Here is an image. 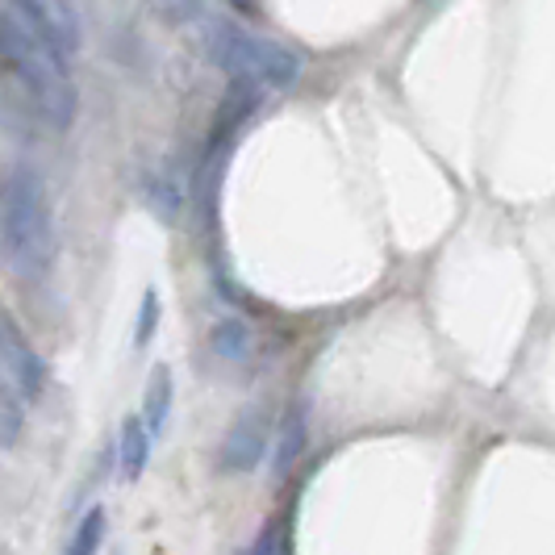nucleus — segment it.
I'll list each match as a JSON object with an SVG mask.
<instances>
[{
    "label": "nucleus",
    "mask_w": 555,
    "mask_h": 555,
    "mask_svg": "<svg viewBox=\"0 0 555 555\" xmlns=\"http://www.w3.org/2000/svg\"><path fill=\"white\" fill-rule=\"evenodd\" d=\"M0 250L22 280H42L55 268V214L38 167H9L0 180Z\"/></svg>",
    "instance_id": "obj_1"
},
{
    "label": "nucleus",
    "mask_w": 555,
    "mask_h": 555,
    "mask_svg": "<svg viewBox=\"0 0 555 555\" xmlns=\"http://www.w3.org/2000/svg\"><path fill=\"white\" fill-rule=\"evenodd\" d=\"M22 430H26V417H22V405H17V397L4 389L0 392V447H13L22 439Z\"/></svg>",
    "instance_id": "obj_12"
},
{
    "label": "nucleus",
    "mask_w": 555,
    "mask_h": 555,
    "mask_svg": "<svg viewBox=\"0 0 555 555\" xmlns=\"http://www.w3.org/2000/svg\"><path fill=\"white\" fill-rule=\"evenodd\" d=\"M146 460H151V435H146L142 417L130 414L121 422V435H117V473H121V480H126V485L142 480Z\"/></svg>",
    "instance_id": "obj_6"
},
{
    "label": "nucleus",
    "mask_w": 555,
    "mask_h": 555,
    "mask_svg": "<svg viewBox=\"0 0 555 555\" xmlns=\"http://www.w3.org/2000/svg\"><path fill=\"white\" fill-rule=\"evenodd\" d=\"M171 401H176L171 367H167V363H159V367L151 372V380H146V392H142V414H139L151 439L167 430V417H171Z\"/></svg>",
    "instance_id": "obj_7"
},
{
    "label": "nucleus",
    "mask_w": 555,
    "mask_h": 555,
    "mask_svg": "<svg viewBox=\"0 0 555 555\" xmlns=\"http://www.w3.org/2000/svg\"><path fill=\"white\" fill-rule=\"evenodd\" d=\"M238 555H280V530L276 527H263L255 534V543L243 547Z\"/></svg>",
    "instance_id": "obj_14"
},
{
    "label": "nucleus",
    "mask_w": 555,
    "mask_h": 555,
    "mask_svg": "<svg viewBox=\"0 0 555 555\" xmlns=\"http://www.w3.org/2000/svg\"><path fill=\"white\" fill-rule=\"evenodd\" d=\"M159 326V293L155 288H146L142 293V309H139V326H134V347H146L151 343V334Z\"/></svg>",
    "instance_id": "obj_13"
},
{
    "label": "nucleus",
    "mask_w": 555,
    "mask_h": 555,
    "mask_svg": "<svg viewBox=\"0 0 555 555\" xmlns=\"http://www.w3.org/2000/svg\"><path fill=\"white\" fill-rule=\"evenodd\" d=\"M205 55L222 67L225 76L247 83H263V88H293L301 80V55L288 51L284 42L247 34L234 22H209L205 26Z\"/></svg>",
    "instance_id": "obj_3"
},
{
    "label": "nucleus",
    "mask_w": 555,
    "mask_h": 555,
    "mask_svg": "<svg viewBox=\"0 0 555 555\" xmlns=\"http://www.w3.org/2000/svg\"><path fill=\"white\" fill-rule=\"evenodd\" d=\"M301 451H306V410L301 405H293L284 422H280V439H276V455H272V468L276 476H284L297 460H301Z\"/></svg>",
    "instance_id": "obj_9"
},
{
    "label": "nucleus",
    "mask_w": 555,
    "mask_h": 555,
    "mask_svg": "<svg viewBox=\"0 0 555 555\" xmlns=\"http://www.w3.org/2000/svg\"><path fill=\"white\" fill-rule=\"evenodd\" d=\"M0 67L13 72L22 101L38 121H47L51 130H67L76 121L80 96L67 80V63L42 51L38 38L17 22L13 9H0Z\"/></svg>",
    "instance_id": "obj_2"
},
{
    "label": "nucleus",
    "mask_w": 555,
    "mask_h": 555,
    "mask_svg": "<svg viewBox=\"0 0 555 555\" xmlns=\"http://www.w3.org/2000/svg\"><path fill=\"white\" fill-rule=\"evenodd\" d=\"M209 347H214V356L225 363H247L250 351H255V334H250L247 322H238V318H222L214 331H209Z\"/></svg>",
    "instance_id": "obj_8"
},
{
    "label": "nucleus",
    "mask_w": 555,
    "mask_h": 555,
    "mask_svg": "<svg viewBox=\"0 0 555 555\" xmlns=\"http://www.w3.org/2000/svg\"><path fill=\"white\" fill-rule=\"evenodd\" d=\"M268 455V414L263 410H243L234 417V426L225 430L222 451H218V464L222 473H255Z\"/></svg>",
    "instance_id": "obj_5"
},
{
    "label": "nucleus",
    "mask_w": 555,
    "mask_h": 555,
    "mask_svg": "<svg viewBox=\"0 0 555 555\" xmlns=\"http://www.w3.org/2000/svg\"><path fill=\"white\" fill-rule=\"evenodd\" d=\"M159 4H164L167 22H189L201 13V0H159Z\"/></svg>",
    "instance_id": "obj_15"
},
{
    "label": "nucleus",
    "mask_w": 555,
    "mask_h": 555,
    "mask_svg": "<svg viewBox=\"0 0 555 555\" xmlns=\"http://www.w3.org/2000/svg\"><path fill=\"white\" fill-rule=\"evenodd\" d=\"M105 530H109L105 505H92V509L80 518V527L72 530V539H67L63 555H96L101 552V543H105Z\"/></svg>",
    "instance_id": "obj_10"
},
{
    "label": "nucleus",
    "mask_w": 555,
    "mask_h": 555,
    "mask_svg": "<svg viewBox=\"0 0 555 555\" xmlns=\"http://www.w3.org/2000/svg\"><path fill=\"white\" fill-rule=\"evenodd\" d=\"M142 196H146V205L164 218V222H176L180 218V209H184V193H180V184H171L167 176H142Z\"/></svg>",
    "instance_id": "obj_11"
},
{
    "label": "nucleus",
    "mask_w": 555,
    "mask_h": 555,
    "mask_svg": "<svg viewBox=\"0 0 555 555\" xmlns=\"http://www.w3.org/2000/svg\"><path fill=\"white\" fill-rule=\"evenodd\" d=\"M0 385L17 401H38L47 392V363L9 309H0Z\"/></svg>",
    "instance_id": "obj_4"
},
{
    "label": "nucleus",
    "mask_w": 555,
    "mask_h": 555,
    "mask_svg": "<svg viewBox=\"0 0 555 555\" xmlns=\"http://www.w3.org/2000/svg\"><path fill=\"white\" fill-rule=\"evenodd\" d=\"M230 9H238V13H255V0H225Z\"/></svg>",
    "instance_id": "obj_16"
}]
</instances>
